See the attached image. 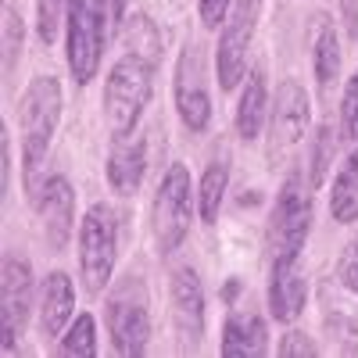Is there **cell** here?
Wrapping results in <instances>:
<instances>
[{
    "label": "cell",
    "instance_id": "1",
    "mask_svg": "<svg viewBox=\"0 0 358 358\" xmlns=\"http://www.w3.org/2000/svg\"><path fill=\"white\" fill-rule=\"evenodd\" d=\"M62 122V83L54 76H36L25 86L22 104H18V129H22V179L29 201L36 197L40 183V165L50 151V140Z\"/></svg>",
    "mask_w": 358,
    "mask_h": 358
},
{
    "label": "cell",
    "instance_id": "2",
    "mask_svg": "<svg viewBox=\"0 0 358 358\" xmlns=\"http://www.w3.org/2000/svg\"><path fill=\"white\" fill-rule=\"evenodd\" d=\"M155 76H158V62H151L143 54L126 50L115 62L104 83V122L111 129V140L136 133L143 108L151 104V94H155Z\"/></svg>",
    "mask_w": 358,
    "mask_h": 358
},
{
    "label": "cell",
    "instance_id": "3",
    "mask_svg": "<svg viewBox=\"0 0 358 358\" xmlns=\"http://www.w3.org/2000/svg\"><path fill=\"white\" fill-rule=\"evenodd\" d=\"M312 187L301 183L297 176H290L276 204L268 215V233H265V248H268V265H283V262H301V251L308 244L312 233Z\"/></svg>",
    "mask_w": 358,
    "mask_h": 358
},
{
    "label": "cell",
    "instance_id": "4",
    "mask_svg": "<svg viewBox=\"0 0 358 358\" xmlns=\"http://www.w3.org/2000/svg\"><path fill=\"white\" fill-rule=\"evenodd\" d=\"M194 208H197V190H194L190 169L183 162H172L162 176L155 204H151V233H155V244L162 255L179 251V244L187 241Z\"/></svg>",
    "mask_w": 358,
    "mask_h": 358
},
{
    "label": "cell",
    "instance_id": "5",
    "mask_svg": "<svg viewBox=\"0 0 358 358\" xmlns=\"http://www.w3.org/2000/svg\"><path fill=\"white\" fill-rule=\"evenodd\" d=\"M108 0H69L65 15V54L76 86H86L97 76L104 57V33H108Z\"/></svg>",
    "mask_w": 358,
    "mask_h": 358
},
{
    "label": "cell",
    "instance_id": "6",
    "mask_svg": "<svg viewBox=\"0 0 358 358\" xmlns=\"http://www.w3.org/2000/svg\"><path fill=\"white\" fill-rule=\"evenodd\" d=\"M118 258V219L111 204L97 201L86 208V219L79 226V276L86 294H101L115 276Z\"/></svg>",
    "mask_w": 358,
    "mask_h": 358
},
{
    "label": "cell",
    "instance_id": "7",
    "mask_svg": "<svg viewBox=\"0 0 358 358\" xmlns=\"http://www.w3.org/2000/svg\"><path fill=\"white\" fill-rule=\"evenodd\" d=\"M104 326L111 334V348L122 358H136L147 351V344H151V305H147V287L136 276H126L108 297Z\"/></svg>",
    "mask_w": 358,
    "mask_h": 358
},
{
    "label": "cell",
    "instance_id": "8",
    "mask_svg": "<svg viewBox=\"0 0 358 358\" xmlns=\"http://www.w3.org/2000/svg\"><path fill=\"white\" fill-rule=\"evenodd\" d=\"M308 122H312V104H308L305 86L297 79L280 83L273 104H268V126H265V155H268V162L283 165L294 155V147L305 140Z\"/></svg>",
    "mask_w": 358,
    "mask_h": 358
},
{
    "label": "cell",
    "instance_id": "9",
    "mask_svg": "<svg viewBox=\"0 0 358 358\" xmlns=\"http://www.w3.org/2000/svg\"><path fill=\"white\" fill-rule=\"evenodd\" d=\"M258 15H262V0H233V11L222 25L219 50H215V76L226 94L248 79V50L255 40Z\"/></svg>",
    "mask_w": 358,
    "mask_h": 358
},
{
    "label": "cell",
    "instance_id": "10",
    "mask_svg": "<svg viewBox=\"0 0 358 358\" xmlns=\"http://www.w3.org/2000/svg\"><path fill=\"white\" fill-rule=\"evenodd\" d=\"M176 111L183 118V126L190 133H204L212 122V94H208V65H204V47H197L194 40L183 43L176 57Z\"/></svg>",
    "mask_w": 358,
    "mask_h": 358
},
{
    "label": "cell",
    "instance_id": "11",
    "mask_svg": "<svg viewBox=\"0 0 358 358\" xmlns=\"http://www.w3.org/2000/svg\"><path fill=\"white\" fill-rule=\"evenodd\" d=\"M33 308V265L18 255H8L0 265V348L15 351L29 326Z\"/></svg>",
    "mask_w": 358,
    "mask_h": 358
},
{
    "label": "cell",
    "instance_id": "12",
    "mask_svg": "<svg viewBox=\"0 0 358 358\" xmlns=\"http://www.w3.org/2000/svg\"><path fill=\"white\" fill-rule=\"evenodd\" d=\"M33 208H36V215L43 222V236H47L50 251H62L69 244L72 222H76V190H72V183L62 172L47 176L40 183V190H36V197H33Z\"/></svg>",
    "mask_w": 358,
    "mask_h": 358
},
{
    "label": "cell",
    "instance_id": "13",
    "mask_svg": "<svg viewBox=\"0 0 358 358\" xmlns=\"http://www.w3.org/2000/svg\"><path fill=\"white\" fill-rule=\"evenodd\" d=\"M169 297H172V322L183 351H194L204 337V290H201V276L194 268H176L169 280Z\"/></svg>",
    "mask_w": 358,
    "mask_h": 358
},
{
    "label": "cell",
    "instance_id": "14",
    "mask_svg": "<svg viewBox=\"0 0 358 358\" xmlns=\"http://www.w3.org/2000/svg\"><path fill=\"white\" fill-rule=\"evenodd\" d=\"M147 176V136H122L111 140L108 155V187L122 197H133Z\"/></svg>",
    "mask_w": 358,
    "mask_h": 358
},
{
    "label": "cell",
    "instance_id": "15",
    "mask_svg": "<svg viewBox=\"0 0 358 358\" xmlns=\"http://www.w3.org/2000/svg\"><path fill=\"white\" fill-rule=\"evenodd\" d=\"M308 301V283L301 273V262H283L273 265V276H268V312L276 322H294L305 312Z\"/></svg>",
    "mask_w": 358,
    "mask_h": 358
},
{
    "label": "cell",
    "instance_id": "16",
    "mask_svg": "<svg viewBox=\"0 0 358 358\" xmlns=\"http://www.w3.org/2000/svg\"><path fill=\"white\" fill-rule=\"evenodd\" d=\"M72 319H76V287L69 273L54 268V273H47L40 290V330L43 337H62Z\"/></svg>",
    "mask_w": 358,
    "mask_h": 358
},
{
    "label": "cell",
    "instance_id": "17",
    "mask_svg": "<svg viewBox=\"0 0 358 358\" xmlns=\"http://www.w3.org/2000/svg\"><path fill=\"white\" fill-rule=\"evenodd\" d=\"M226 358H262L268 355V330L258 312H229L222 322V348Z\"/></svg>",
    "mask_w": 358,
    "mask_h": 358
},
{
    "label": "cell",
    "instance_id": "18",
    "mask_svg": "<svg viewBox=\"0 0 358 358\" xmlns=\"http://www.w3.org/2000/svg\"><path fill=\"white\" fill-rule=\"evenodd\" d=\"M268 90H265V72L255 69L248 79H244V90H241V104H236V136L244 143L258 140L265 118H268Z\"/></svg>",
    "mask_w": 358,
    "mask_h": 358
},
{
    "label": "cell",
    "instance_id": "19",
    "mask_svg": "<svg viewBox=\"0 0 358 358\" xmlns=\"http://www.w3.org/2000/svg\"><path fill=\"white\" fill-rule=\"evenodd\" d=\"M312 69H315L319 90L326 94V90L337 83V72H341V40H337L334 22L326 15H319V36H315V47H312Z\"/></svg>",
    "mask_w": 358,
    "mask_h": 358
},
{
    "label": "cell",
    "instance_id": "20",
    "mask_svg": "<svg viewBox=\"0 0 358 358\" xmlns=\"http://www.w3.org/2000/svg\"><path fill=\"white\" fill-rule=\"evenodd\" d=\"M330 215L337 222H358V158L348 155L330 187Z\"/></svg>",
    "mask_w": 358,
    "mask_h": 358
},
{
    "label": "cell",
    "instance_id": "21",
    "mask_svg": "<svg viewBox=\"0 0 358 358\" xmlns=\"http://www.w3.org/2000/svg\"><path fill=\"white\" fill-rule=\"evenodd\" d=\"M226 190H229V165L222 158H215L201 172V187H197V212H201V222L212 226L219 219V208L226 201Z\"/></svg>",
    "mask_w": 358,
    "mask_h": 358
},
{
    "label": "cell",
    "instance_id": "22",
    "mask_svg": "<svg viewBox=\"0 0 358 358\" xmlns=\"http://www.w3.org/2000/svg\"><path fill=\"white\" fill-rule=\"evenodd\" d=\"M62 351L69 358H94L97 355V319L90 312H79L69 330L62 334Z\"/></svg>",
    "mask_w": 358,
    "mask_h": 358
},
{
    "label": "cell",
    "instance_id": "23",
    "mask_svg": "<svg viewBox=\"0 0 358 358\" xmlns=\"http://www.w3.org/2000/svg\"><path fill=\"white\" fill-rule=\"evenodd\" d=\"M122 40H126V50H133V54H143V57H151V62L162 57L158 29H155V22L147 15H136V18H129L122 25Z\"/></svg>",
    "mask_w": 358,
    "mask_h": 358
},
{
    "label": "cell",
    "instance_id": "24",
    "mask_svg": "<svg viewBox=\"0 0 358 358\" xmlns=\"http://www.w3.org/2000/svg\"><path fill=\"white\" fill-rule=\"evenodd\" d=\"M322 337L334 344L337 355H358V319L348 312H330L322 319Z\"/></svg>",
    "mask_w": 358,
    "mask_h": 358
},
{
    "label": "cell",
    "instance_id": "25",
    "mask_svg": "<svg viewBox=\"0 0 358 358\" xmlns=\"http://www.w3.org/2000/svg\"><path fill=\"white\" fill-rule=\"evenodd\" d=\"M337 155V136L330 126L315 129V143H312V158H308V187L319 190L326 183V172H330V162Z\"/></svg>",
    "mask_w": 358,
    "mask_h": 358
},
{
    "label": "cell",
    "instance_id": "26",
    "mask_svg": "<svg viewBox=\"0 0 358 358\" xmlns=\"http://www.w3.org/2000/svg\"><path fill=\"white\" fill-rule=\"evenodd\" d=\"M341 126H344V136H348V147L351 151L348 155H355L358 158V72L348 79V86H344V101H341Z\"/></svg>",
    "mask_w": 358,
    "mask_h": 358
},
{
    "label": "cell",
    "instance_id": "27",
    "mask_svg": "<svg viewBox=\"0 0 358 358\" xmlns=\"http://www.w3.org/2000/svg\"><path fill=\"white\" fill-rule=\"evenodd\" d=\"M22 36H25V25H22V18H18V8L8 4V11H4V76H11L15 65H18Z\"/></svg>",
    "mask_w": 358,
    "mask_h": 358
},
{
    "label": "cell",
    "instance_id": "28",
    "mask_svg": "<svg viewBox=\"0 0 358 358\" xmlns=\"http://www.w3.org/2000/svg\"><path fill=\"white\" fill-rule=\"evenodd\" d=\"M69 15V0H40L36 4V33L43 43L57 40V25Z\"/></svg>",
    "mask_w": 358,
    "mask_h": 358
},
{
    "label": "cell",
    "instance_id": "29",
    "mask_svg": "<svg viewBox=\"0 0 358 358\" xmlns=\"http://www.w3.org/2000/svg\"><path fill=\"white\" fill-rule=\"evenodd\" d=\"M276 355H280V358H315L319 348H315V341H312L305 330H287V334L280 337Z\"/></svg>",
    "mask_w": 358,
    "mask_h": 358
},
{
    "label": "cell",
    "instance_id": "30",
    "mask_svg": "<svg viewBox=\"0 0 358 358\" xmlns=\"http://www.w3.org/2000/svg\"><path fill=\"white\" fill-rule=\"evenodd\" d=\"M229 11H233V0H197V15H201V25L204 29L226 25Z\"/></svg>",
    "mask_w": 358,
    "mask_h": 358
},
{
    "label": "cell",
    "instance_id": "31",
    "mask_svg": "<svg viewBox=\"0 0 358 358\" xmlns=\"http://www.w3.org/2000/svg\"><path fill=\"white\" fill-rule=\"evenodd\" d=\"M337 280L351 290V294H358V236L344 248V255H341V265H337Z\"/></svg>",
    "mask_w": 358,
    "mask_h": 358
},
{
    "label": "cell",
    "instance_id": "32",
    "mask_svg": "<svg viewBox=\"0 0 358 358\" xmlns=\"http://www.w3.org/2000/svg\"><path fill=\"white\" fill-rule=\"evenodd\" d=\"M344 4V22H348V36H358V0H341Z\"/></svg>",
    "mask_w": 358,
    "mask_h": 358
},
{
    "label": "cell",
    "instance_id": "33",
    "mask_svg": "<svg viewBox=\"0 0 358 358\" xmlns=\"http://www.w3.org/2000/svg\"><path fill=\"white\" fill-rule=\"evenodd\" d=\"M126 4H129V0H108V15H111V25L115 29L126 25Z\"/></svg>",
    "mask_w": 358,
    "mask_h": 358
}]
</instances>
